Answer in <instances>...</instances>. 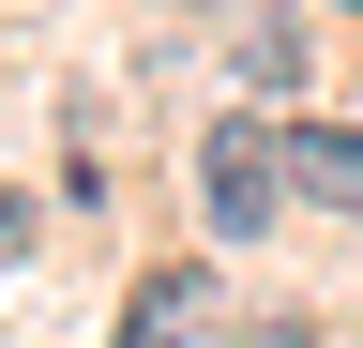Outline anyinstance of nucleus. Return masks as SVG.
Listing matches in <instances>:
<instances>
[{
    "label": "nucleus",
    "mask_w": 363,
    "mask_h": 348,
    "mask_svg": "<svg viewBox=\"0 0 363 348\" xmlns=\"http://www.w3.org/2000/svg\"><path fill=\"white\" fill-rule=\"evenodd\" d=\"M272 197H288V137H272V121H212V137H197V212L227 242H257Z\"/></svg>",
    "instance_id": "1"
},
{
    "label": "nucleus",
    "mask_w": 363,
    "mask_h": 348,
    "mask_svg": "<svg viewBox=\"0 0 363 348\" xmlns=\"http://www.w3.org/2000/svg\"><path fill=\"white\" fill-rule=\"evenodd\" d=\"M197 333H212V273H136V303H121L106 348H197Z\"/></svg>",
    "instance_id": "2"
},
{
    "label": "nucleus",
    "mask_w": 363,
    "mask_h": 348,
    "mask_svg": "<svg viewBox=\"0 0 363 348\" xmlns=\"http://www.w3.org/2000/svg\"><path fill=\"white\" fill-rule=\"evenodd\" d=\"M288 182L318 212H363V137H348V121H303V137H288Z\"/></svg>",
    "instance_id": "3"
},
{
    "label": "nucleus",
    "mask_w": 363,
    "mask_h": 348,
    "mask_svg": "<svg viewBox=\"0 0 363 348\" xmlns=\"http://www.w3.org/2000/svg\"><path fill=\"white\" fill-rule=\"evenodd\" d=\"M303 16H242V91H303Z\"/></svg>",
    "instance_id": "4"
},
{
    "label": "nucleus",
    "mask_w": 363,
    "mask_h": 348,
    "mask_svg": "<svg viewBox=\"0 0 363 348\" xmlns=\"http://www.w3.org/2000/svg\"><path fill=\"white\" fill-rule=\"evenodd\" d=\"M242 348H318V333H303V318H257V333H242Z\"/></svg>",
    "instance_id": "5"
}]
</instances>
